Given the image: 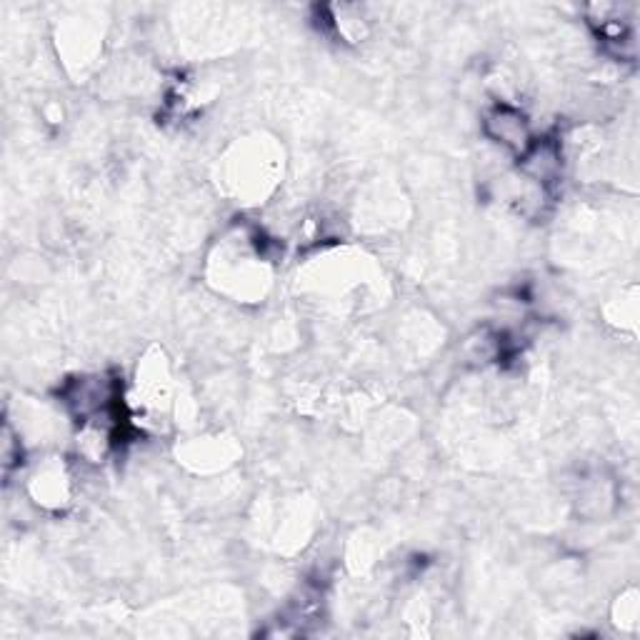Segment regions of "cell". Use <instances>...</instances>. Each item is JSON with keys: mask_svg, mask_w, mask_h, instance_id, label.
Wrapping results in <instances>:
<instances>
[{"mask_svg": "<svg viewBox=\"0 0 640 640\" xmlns=\"http://www.w3.org/2000/svg\"><path fill=\"white\" fill-rule=\"evenodd\" d=\"M486 131L510 151L526 153L530 148V131L526 118L516 108L496 106L486 118Z\"/></svg>", "mask_w": 640, "mask_h": 640, "instance_id": "6da1fadb", "label": "cell"}]
</instances>
